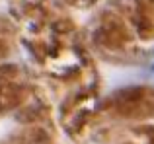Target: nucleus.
<instances>
[{
	"instance_id": "obj_5",
	"label": "nucleus",
	"mask_w": 154,
	"mask_h": 144,
	"mask_svg": "<svg viewBox=\"0 0 154 144\" xmlns=\"http://www.w3.org/2000/svg\"><path fill=\"white\" fill-rule=\"evenodd\" d=\"M109 2H113V0H109Z\"/></svg>"
},
{
	"instance_id": "obj_2",
	"label": "nucleus",
	"mask_w": 154,
	"mask_h": 144,
	"mask_svg": "<svg viewBox=\"0 0 154 144\" xmlns=\"http://www.w3.org/2000/svg\"><path fill=\"white\" fill-rule=\"evenodd\" d=\"M103 123H133L154 119V86H127L115 90L96 107Z\"/></svg>"
},
{
	"instance_id": "obj_1",
	"label": "nucleus",
	"mask_w": 154,
	"mask_h": 144,
	"mask_svg": "<svg viewBox=\"0 0 154 144\" xmlns=\"http://www.w3.org/2000/svg\"><path fill=\"white\" fill-rule=\"evenodd\" d=\"M88 41L94 53L111 62H139L146 55L115 2L96 12L88 27Z\"/></svg>"
},
{
	"instance_id": "obj_3",
	"label": "nucleus",
	"mask_w": 154,
	"mask_h": 144,
	"mask_svg": "<svg viewBox=\"0 0 154 144\" xmlns=\"http://www.w3.org/2000/svg\"><path fill=\"white\" fill-rule=\"evenodd\" d=\"M92 134V138L100 144H154V119L133 123H105Z\"/></svg>"
},
{
	"instance_id": "obj_4",
	"label": "nucleus",
	"mask_w": 154,
	"mask_h": 144,
	"mask_svg": "<svg viewBox=\"0 0 154 144\" xmlns=\"http://www.w3.org/2000/svg\"><path fill=\"white\" fill-rule=\"evenodd\" d=\"M146 53L154 45V0H113Z\"/></svg>"
}]
</instances>
